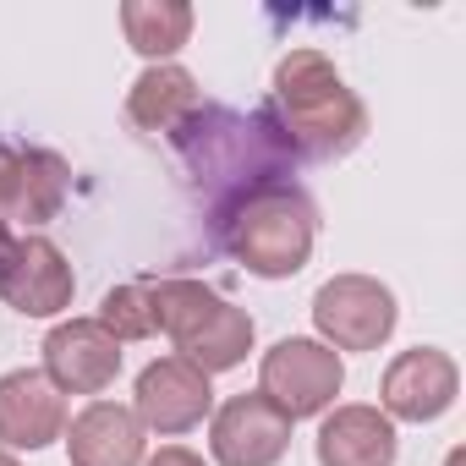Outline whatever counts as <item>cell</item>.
Returning a JSON list of instances; mask_svg holds the SVG:
<instances>
[{"label": "cell", "mask_w": 466, "mask_h": 466, "mask_svg": "<svg viewBox=\"0 0 466 466\" xmlns=\"http://www.w3.org/2000/svg\"><path fill=\"white\" fill-rule=\"evenodd\" d=\"M181 159V176L187 187L208 203V214H219L225 203H237L269 181H291L297 170V154L286 148V137L275 132V121L264 110L242 116V110H230V105H208L176 127L165 137Z\"/></svg>", "instance_id": "cell-1"}, {"label": "cell", "mask_w": 466, "mask_h": 466, "mask_svg": "<svg viewBox=\"0 0 466 466\" xmlns=\"http://www.w3.org/2000/svg\"><path fill=\"white\" fill-rule=\"evenodd\" d=\"M264 116L275 121V132L286 137V148L297 159H346L351 148H362L368 137V110L362 99L346 88V77L335 72V61L324 50H291L275 66V88Z\"/></svg>", "instance_id": "cell-2"}, {"label": "cell", "mask_w": 466, "mask_h": 466, "mask_svg": "<svg viewBox=\"0 0 466 466\" xmlns=\"http://www.w3.org/2000/svg\"><path fill=\"white\" fill-rule=\"evenodd\" d=\"M208 225H214V242L258 280L302 275L319 242V208L297 181H269L237 203H225Z\"/></svg>", "instance_id": "cell-3"}, {"label": "cell", "mask_w": 466, "mask_h": 466, "mask_svg": "<svg viewBox=\"0 0 466 466\" xmlns=\"http://www.w3.org/2000/svg\"><path fill=\"white\" fill-rule=\"evenodd\" d=\"M154 313H159V335H170L176 357H187L208 379L242 368L253 351V319L203 280H187V275L154 280Z\"/></svg>", "instance_id": "cell-4"}, {"label": "cell", "mask_w": 466, "mask_h": 466, "mask_svg": "<svg viewBox=\"0 0 466 466\" xmlns=\"http://www.w3.org/2000/svg\"><path fill=\"white\" fill-rule=\"evenodd\" d=\"M340 384H346L340 351H329L324 340H308V335L275 340L258 362V395H269L291 422L297 417H324L335 406Z\"/></svg>", "instance_id": "cell-5"}, {"label": "cell", "mask_w": 466, "mask_h": 466, "mask_svg": "<svg viewBox=\"0 0 466 466\" xmlns=\"http://www.w3.org/2000/svg\"><path fill=\"white\" fill-rule=\"evenodd\" d=\"M395 291L373 275H335L313 297V324L329 351H379L395 335Z\"/></svg>", "instance_id": "cell-6"}, {"label": "cell", "mask_w": 466, "mask_h": 466, "mask_svg": "<svg viewBox=\"0 0 466 466\" xmlns=\"http://www.w3.org/2000/svg\"><path fill=\"white\" fill-rule=\"evenodd\" d=\"M72 291L77 275L50 237H34V230L6 237L0 248V302L6 308H17L23 319H56L72 308Z\"/></svg>", "instance_id": "cell-7"}, {"label": "cell", "mask_w": 466, "mask_h": 466, "mask_svg": "<svg viewBox=\"0 0 466 466\" xmlns=\"http://www.w3.org/2000/svg\"><path fill=\"white\" fill-rule=\"evenodd\" d=\"M208 450L219 466H280L291 450V417L269 395H230L208 422Z\"/></svg>", "instance_id": "cell-8"}, {"label": "cell", "mask_w": 466, "mask_h": 466, "mask_svg": "<svg viewBox=\"0 0 466 466\" xmlns=\"http://www.w3.org/2000/svg\"><path fill=\"white\" fill-rule=\"evenodd\" d=\"M461 395V368L439 346H411L384 368L379 411L390 422H439Z\"/></svg>", "instance_id": "cell-9"}, {"label": "cell", "mask_w": 466, "mask_h": 466, "mask_svg": "<svg viewBox=\"0 0 466 466\" xmlns=\"http://www.w3.org/2000/svg\"><path fill=\"white\" fill-rule=\"evenodd\" d=\"M132 411L143 422V433H192L203 417H214V390H208V373L192 368L187 357H159L137 373V395H132Z\"/></svg>", "instance_id": "cell-10"}, {"label": "cell", "mask_w": 466, "mask_h": 466, "mask_svg": "<svg viewBox=\"0 0 466 466\" xmlns=\"http://www.w3.org/2000/svg\"><path fill=\"white\" fill-rule=\"evenodd\" d=\"M121 373V340L99 319H66L45 335V379L61 395H105Z\"/></svg>", "instance_id": "cell-11"}, {"label": "cell", "mask_w": 466, "mask_h": 466, "mask_svg": "<svg viewBox=\"0 0 466 466\" xmlns=\"http://www.w3.org/2000/svg\"><path fill=\"white\" fill-rule=\"evenodd\" d=\"M66 433V395L39 368L0 373V450H45Z\"/></svg>", "instance_id": "cell-12"}, {"label": "cell", "mask_w": 466, "mask_h": 466, "mask_svg": "<svg viewBox=\"0 0 466 466\" xmlns=\"http://www.w3.org/2000/svg\"><path fill=\"white\" fill-rule=\"evenodd\" d=\"M66 455L72 466H143V422L121 400H88L66 422Z\"/></svg>", "instance_id": "cell-13"}, {"label": "cell", "mask_w": 466, "mask_h": 466, "mask_svg": "<svg viewBox=\"0 0 466 466\" xmlns=\"http://www.w3.org/2000/svg\"><path fill=\"white\" fill-rule=\"evenodd\" d=\"M198 110H203V88H198V77H192L187 66H176V61L148 66V72L132 83V94H127V121H132L137 132H148V137H170V132L187 127Z\"/></svg>", "instance_id": "cell-14"}, {"label": "cell", "mask_w": 466, "mask_h": 466, "mask_svg": "<svg viewBox=\"0 0 466 466\" xmlns=\"http://www.w3.org/2000/svg\"><path fill=\"white\" fill-rule=\"evenodd\" d=\"M395 422L379 406H335L319 422V466H395Z\"/></svg>", "instance_id": "cell-15"}, {"label": "cell", "mask_w": 466, "mask_h": 466, "mask_svg": "<svg viewBox=\"0 0 466 466\" xmlns=\"http://www.w3.org/2000/svg\"><path fill=\"white\" fill-rule=\"evenodd\" d=\"M66 192H72V165H66L56 148H23V154H17V181H12L6 219L50 225V219L66 208Z\"/></svg>", "instance_id": "cell-16"}, {"label": "cell", "mask_w": 466, "mask_h": 466, "mask_svg": "<svg viewBox=\"0 0 466 466\" xmlns=\"http://www.w3.org/2000/svg\"><path fill=\"white\" fill-rule=\"evenodd\" d=\"M192 6L187 0H127L121 6V28H127V45L143 56V61H165L176 56L187 39H192Z\"/></svg>", "instance_id": "cell-17"}, {"label": "cell", "mask_w": 466, "mask_h": 466, "mask_svg": "<svg viewBox=\"0 0 466 466\" xmlns=\"http://www.w3.org/2000/svg\"><path fill=\"white\" fill-rule=\"evenodd\" d=\"M99 324L127 346V340H148L159 335V313H154V280H127L116 291H105L99 302Z\"/></svg>", "instance_id": "cell-18"}, {"label": "cell", "mask_w": 466, "mask_h": 466, "mask_svg": "<svg viewBox=\"0 0 466 466\" xmlns=\"http://www.w3.org/2000/svg\"><path fill=\"white\" fill-rule=\"evenodd\" d=\"M17 154H23V148L0 143V214H6V203H12V181H17Z\"/></svg>", "instance_id": "cell-19"}, {"label": "cell", "mask_w": 466, "mask_h": 466, "mask_svg": "<svg viewBox=\"0 0 466 466\" xmlns=\"http://www.w3.org/2000/svg\"><path fill=\"white\" fill-rule=\"evenodd\" d=\"M143 466H208V461H203L198 450H187V444H165V450H159V455H148Z\"/></svg>", "instance_id": "cell-20"}, {"label": "cell", "mask_w": 466, "mask_h": 466, "mask_svg": "<svg viewBox=\"0 0 466 466\" xmlns=\"http://www.w3.org/2000/svg\"><path fill=\"white\" fill-rule=\"evenodd\" d=\"M0 466H17V455H12V450H0Z\"/></svg>", "instance_id": "cell-21"}, {"label": "cell", "mask_w": 466, "mask_h": 466, "mask_svg": "<svg viewBox=\"0 0 466 466\" xmlns=\"http://www.w3.org/2000/svg\"><path fill=\"white\" fill-rule=\"evenodd\" d=\"M0 248H6V219H0Z\"/></svg>", "instance_id": "cell-22"}, {"label": "cell", "mask_w": 466, "mask_h": 466, "mask_svg": "<svg viewBox=\"0 0 466 466\" xmlns=\"http://www.w3.org/2000/svg\"><path fill=\"white\" fill-rule=\"evenodd\" d=\"M450 466H461V450H455V455H450Z\"/></svg>", "instance_id": "cell-23"}]
</instances>
